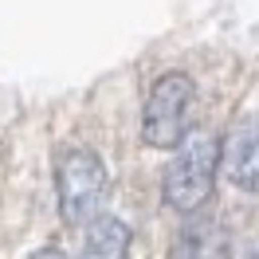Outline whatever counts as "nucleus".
I'll use <instances>...</instances> for the list:
<instances>
[{
  "instance_id": "nucleus-2",
  "label": "nucleus",
  "mask_w": 259,
  "mask_h": 259,
  "mask_svg": "<svg viewBox=\"0 0 259 259\" xmlns=\"http://www.w3.org/2000/svg\"><path fill=\"white\" fill-rule=\"evenodd\" d=\"M55 193L67 224L91 220L106 200V169L91 149H67L55 165Z\"/></svg>"
},
{
  "instance_id": "nucleus-7",
  "label": "nucleus",
  "mask_w": 259,
  "mask_h": 259,
  "mask_svg": "<svg viewBox=\"0 0 259 259\" xmlns=\"http://www.w3.org/2000/svg\"><path fill=\"white\" fill-rule=\"evenodd\" d=\"M32 259H67V255L59 251V247H39V251H35Z\"/></svg>"
},
{
  "instance_id": "nucleus-5",
  "label": "nucleus",
  "mask_w": 259,
  "mask_h": 259,
  "mask_svg": "<svg viewBox=\"0 0 259 259\" xmlns=\"http://www.w3.org/2000/svg\"><path fill=\"white\" fill-rule=\"evenodd\" d=\"M169 259H232V240L228 228L216 220H196L173 240Z\"/></svg>"
},
{
  "instance_id": "nucleus-4",
  "label": "nucleus",
  "mask_w": 259,
  "mask_h": 259,
  "mask_svg": "<svg viewBox=\"0 0 259 259\" xmlns=\"http://www.w3.org/2000/svg\"><path fill=\"white\" fill-rule=\"evenodd\" d=\"M224 169L236 189H259V122H240L224 146Z\"/></svg>"
},
{
  "instance_id": "nucleus-6",
  "label": "nucleus",
  "mask_w": 259,
  "mask_h": 259,
  "mask_svg": "<svg viewBox=\"0 0 259 259\" xmlns=\"http://www.w3.org/2000/svg\"><path fill=\"white\" fill-rule=\"evenodd\" d=\"M82 259H130V228L118 216H98L87 232Z\"/></svg>"
},
{
  "instance_id": "nucleus-3",
  "label": "nucleus",
  "mask_w": 259,
  "mask_h": 259,
  "mask_svg": "<svg viewBox=\"0 0 259 259\" xmlns=\"http://www.w3.org/2000/svg\"><path fill=\"white\" fill-rule=\"evenodd\" d=\"M189 110H193V79L185 71H169L149 87L146 98V142L157 149H177L189 138Z\"/></svg>"
},
{
  "instance_id": "nucleus-1",
  "label": "nucleus",
  "mask_w": 259,
  "mask_h": 259,
  "mask_svg": "<svg viewBox=\"0 0 259 259\" xmlns=\"http://www.w3.org/2000/svg\"><path fill=\"white\" fill-rule=\"evenodd\" d=\"M224 146L216 142V134L208 130H193L177 146V157L165 169V204L173 212L193 216L208 204L212 189H216V165H220Z\"/></svg>"
}]
</instances>
